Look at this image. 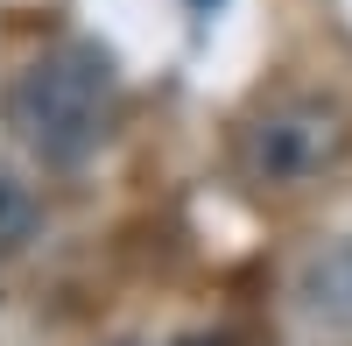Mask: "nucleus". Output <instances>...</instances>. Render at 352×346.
<instances>
[{"label":"nucleus","instance_id":"39448f33","mask_svg":"<svg viewBox=\"0 0 352 346\" xmlns=\"http://www.w3.org/2000/svg\"><path fill=\"white\" fill-rule=\"evenodd\" d=\"M190 8H219V0H190Z\"/></svg>","mask_w":352,"mask_h":346},{"label":"nucleus","instance_id":"f03ea898","mask_svg":"<svg viewBox=\"0 0 352 346\" xmlns=\"http://www.w3.org/2000/svg\"><path fill=\"white\" fill-rule=\"evenodd\" d=\"M345 113L331 99H282L240 128V170L254 184H310L345 156Z\"/></svg>","mask_w":352,"mask_h":346},{"label":"nucleus","instance_id":"f257e3e1","mask_svg":"<svg viewBox=\"0 0 352 346\" xmlns=\"http://www.w3.org/2000/svg\"><path fill=\"white\" fill-rule=\"evenodd\" d=\"M8 128L21 134V149L36 163H50V170L85 163L106 141V128H113V57L99 43L43 50L8 92Z\"/></svg>","mask_w":352,"mask_h":346},{"label":"nucleus","instance_id":"7ed1b4c3","mask_svg":"<svg viewBox=\"0 0 352 346\" xmlns=\"http://www.w3.org/2000/svg\"><path fill=\"white\" fill-rule=\"evenodd\" d=\"M296 304H303V318H310L317 332L352 339V241H338V247H324V254H310V262H303Z\"/></svg>","mask_w":352,"mask_h":346},{"label":"nucleus","instance_id":"20e7f679","mask_svg":"<svg viewBox=\"0 0 352 346\" xmlns=\"http://www.w3.org/2000/svg\"><path fill=\"white\" fill-rule=\"evenodd\" d=\"M21 241H28V205H21V184H14V177H0V247L14 254Z\"/></svg>","mask_w":352,"mask_h":346}]
</instances>
